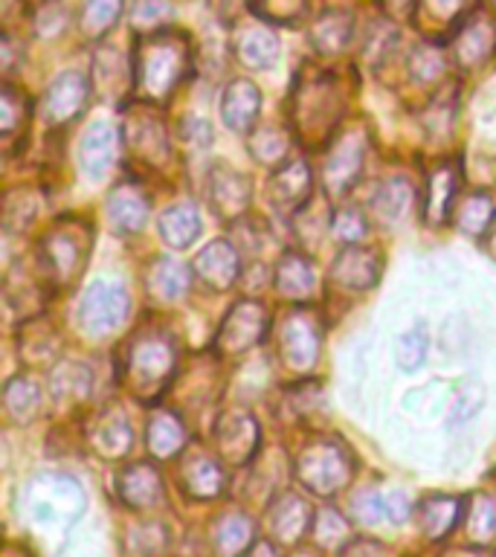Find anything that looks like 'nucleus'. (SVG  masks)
<instances>
[{"instance_id":"nucleus-1","label":"nucleus","mask_w":496,"mask_h":557,"mask_svg":"<svg viewBox=\"0 0 496 557\" xmlns=\"http://www.w3.org/2000/svg\"><path fill=\"white\" fill-rule=\"evenodd\" d=\"M191 64L189 38L177 29L146 35L134 55V87L148 102H160L181 85Z\"/></svg>"},{"instance_id":"nucleus-2","label":"nucleus","mask_w":496,"mask_h":557,"mask_svg":"<svg viewBox=\"0 0 496 557\" xmlns=\"http://www.w3.org/2000/svg\"><path fill=\"white\" fill-rule=\"evenodd\" d=\"M26 520L44 534L67 531L85 511V494L76 479L41 476L26 487L24 496Z\"/></svg>"},{"instance_id":"nucleus-3","label":"nucleus","mask_w":496,"mask_h":557,"mask_svg":"<svg viewBox=\"0 0 496 557\" xmlns=\"http://www.w3.org/2000/svg\"><path fill=\"white\" fill-rule=\"evenodd\" d=\"M355 473V465L348 459L346 447L337 442H311L305 444L302 453L296 456V479L302 482L311 494L334 496L348 485Z\"/></svg>"},{"instance_id":"nucleus-4","label":"nucleus","mask_w":496,"mask_h":557,"mask_svg":"<svg viewBox=\"0 0 496 557\" xmlns=\"http://www.w3.org/2000/svg\"><path fill=\"white\" fill-rule=\"evenodd\" d=\"M174 372V343L163 331H148L134 339L128 348V363L125 377L131 381L134 392L142 398H151Z\"/></svg>"},{"instance_id":"nucleus-5","label":"nucleus","mask_w":496,"mask_h":557,"mask_svg":"<svg viewBox=\"0 0 496 557\" xmlns=\"http://www.w3.org/2000/svg\"><path fill=\"white\" fill-rule=\"evenodd\" d=\"M90 244H94V233L85 221H64L52 226L50 235L41 242L44 268L50 270L55 282H73L85 270Z\"/></svg>"},{"instance_id":"nucleus-6","label":"nucleus","mask_w":496,"mask_h":557,"mask_svg":"<svg viewBox=\"0 0 496 557\" xmlns=\"http://www.w3.org/2000/svg\"><path fill=\"white\" fill-rule=\"evenodd\" d=\"M339 111H343V99H339L334 78H305L302 90L296 94V122H299V131L322 137V131L328 134V125L339 120Z\"/></svg>"},{"instance_id":"nucleus-7","label":"nucleus","mask_w":496,"mask_h":557,"mask_svg":"<svg viewBox=\"0 0 496 557\" xmlns=\"http://www.w3.org/2000/svg\"><path fill=\"white\" fill-rule=\"evenodd\" d=\"M268 325L270 317L264 311V305L244 299V302H238L233 311L226 313L224 325L218 331L215 348L224 351V355H244V351H250L268 334Z\"/></svg>"},{"instance_id":"nucleus-8","label":"nucleus","mask_w":496,"mask_h":557,"mask_svg":"<svg viewBox=\"0 0 496 557\" xmlns=\"http://www.w3.org/2000/svg\"><path fill=\"white\" fill-rule=\"evenodd\" d=\"M128 317V294L122 290L120 285H111V282H96V285L87 287L85 299H82V311H78V320L90 334L102 337V334H111L116 325H122Z\"/></svg>"},{"instance_id":"nucleus-9","label":"nucleus","mask_w":496,"mask_h":557,"mask_svg":"<svg viewBox=\"0 0 496 557\" xmlns=\"http://www.w3.org/2000/svg\"><path fill=\"white\" fill-rule=\"evenodd\" d=\"M282 363L294 372H308L320 355V329L308 313H290L276 334Z\"/></svg>"},{"instance_id":"nucleus-10","label":"nucleus","mask_w":496,"mask_h":557,"mask_svg":"<svg viewBox=\"0 0 496 557\" xmlns=\"http://www.w3.org/2000/svg\"><path fill=\"white\" fill-rule=\"evenodd\" d=\"M87 96H90V78L85 73H78V70H67V73H61L50 87H47V94L41 99V120L55 128V125H64L73 116L82 113L85 108Z\"/></svg>"},{"instance_id":"nucleus-11","label":"nucleus","mask_w":496,"mask_h":557,"mask_svg":"<svg viewBox=\"0 0 496 557\" xmlns=\"http://www.w3.org/2000/svg\"><path fill=\"white\" fill-rule=\"evenodd\" d=\"M496 52V24L487 15H473L464 21L452 38V55L461 70H479Z\"/></svg>"},{"instance_id":"nucleus-12","label":"nucleus","mask_w":496,"mask_h":557,"mask_svg":"<svg viewBox=\"0 0 496 557\" xmlns=\"http://www.w3.org/2000/svg\"><path fill=\"white\" fill-rule=\"evenodd\" d=\"M360 169H363V139L357 134H343L331 143L325 165H322V181L331 195H343L351 189Z\"/></svg>"},{"instance_id":"nucleus-13","label":"nucleus","mask_w":496,"mask_h":557,"mask_svg":"<svg viewBox=\"0 0 496 557\" xmlns=\"http://www.w3.org/2000/svg\"><path fill=\"white\" fill-rule=\"evenodd\" d=\"M215 447L230 465H247L259 450V424L244 412L224 416L215 426Z\"/></svg>"},{"instance_id":"nucleus-14","label":"nucleus","mask_w":496,"mask_h":557,"mask_svg":"<svg viewBox=\"0 0 496 557\" xmlns=\"http://www.w3.org/2000/svg\"><path fill=\"white\" fill-rule=\"evenodd\" d=\"M122 137L128 143V148L137 157H142L146 163L157 165L169 157V139H165V122L151 111H134L125 120V131Z\"/></svg>"},{"instance_id":"nucleus-15","label":"nucleus","mask_w":496,"mask_h":557,"mask_svg":"<svg viewBox=\"0 0 496 557\" xmlns=\"http://www.w3.org/2000/svg\"><path fill=\"white\" fill-rule=\"evenodd\" d=\"M116 494H120V499L128 508L148 511V508H157V505L163 503V476L148 461L128 465L116 476Z\"/></svg>"},{"instance_id":"nucleus-16","label":"nucleus","mask_w":496,"mask_h":557,"mask_svg":"<svg viewBox=\"0 0 496 557\" xmlns=\"http://www.w3.org/2000/svg\"><path fill=\"white\" fill-rule=\"evenodd\" d=\"M116 151H120V134L108 122L90 125L82 137V146H78V165H82L85 177L102 181L104 174L111 172Z\"/></svg>"},{"instance_id":"nucleus-17","label":"nucleus","mask_w":496,"mask_h":557,"mask_svg":"<svg viewBox=\"0 0 496 557\" xmlns=\"http://www.w3.org/2000/svg\"><path fill=\"white\" fill-rule=\"evenodd\" d=\"M209 200L215 203L218 215L238 218L244 209L250 207V177L226 165H215L209 172Z\"/></svg>"},{"instance_id":"nucleus-18","label":"nucleus","mask_w":496,"mask_h":557,"mask_svg":"<svg viewBox=\"0 0 496 557\" xmlns=\"http://www.w3.org/2000/svg\"><path fill=\"white\" fill-rule=\"evenodd\" d=\"M235 55L241 59V64L256 70H268L278 61V35L270 29V24L259 21L252 26H238L233 38Z\"/></svg>"},{"instance_id":"nucleus-19","label":"nucleus","mask_w":496,"mask_h":557,"mask_svg":"<svg viewBox=\"0 0 496 557\" xmlns=\"http://www.w3.org/2000/svg\"><path fill=\"white\" fill-rule=\"evenodd\" d=\"M268 198L282 212H294V209L305 207L311 198V169H308V163L290 160L287 165H282L276 177L270 181Z\"/></svg>"},{"instance_id":"nucleus-20","label":"nucleus","mask_w":496,"mask_h":557,"mask_svg":"<svg viewBox=\"0 0 496 557\" xmlns=\"http://www.w3.org/2000/svg\"><path fill=\"white\" fill-rule=\"evenodd\" d=\"M259 108L261 94L250 78H235V82L226 85L224 99H221V116H224L226 128L238 131V134H247V131L256 125Z\"/></svg>"},{"instance_id":"nucleus-21","label":"nucleus","mask_w":496,"mask_h":557,"mask_svg":"<svg viewBox=\"0 0 496 557\" xmlns=\"http://www.w3.org/2000/svg\"><path fill=\"white\" fill-rule=\"evenodd\" d=\"M108 218H111V226L120 235L139 233L146 226L148 198L134 183H120L108 195Z\"/></svg>"},{"instance_id":"nucleus-22","label":"nucleus","mask_w":496,"mask_h":557,"mask_svg":"<svg viewBox=\"0 0 496 557\" xmlns=\"http://www.w3.org/2000/svg\"><path fill=\"white\" fill-rule=\"evenodd\" d=\"M195 273L212 290H226L238 278V252L230 242H212L195 259Z\"/></svg>"},{"instance_id":"nucleus-23","label":"nucleus","mask_w":496,"mask_h":557,"mask_svg":"<svg viewBox=\"0 0 496 557\" xmlns=\"http://www.w3.org/2000/svg\"><path fill=\"white\" fill-rule=\"evenodd\" d=\"M461 513H464V499L459 496H426L424 503H418L416 522L426 540H444L456 529Z\"/></svg>"},{"instance_id":"nucleus-24","label":"nucleus","mask_w":496,"mask_h":557,"mask_svg":"<svg viewBox=\"0 0 496 557\" xmlns=\"http://www.w3.org/2000/svg\"><path fill=\"white\" fill-rule=\"evenodd\" d=\"M351 33H355V17L346 9H325L317 21L311 24V38L313 50L322 52V55H337L348 47L351 41Z\"/></svg>"},{"instance_id":"nucleus-25","label":"nucleus","mask_w":496,"mask_h":557,"mask_svg":"<svg viewBox=\"0 0 496 557\" xmlns=\"http://www.w3.org/2000/svg\"><path fill=\"white\" fill-rule=\"evenodd\" d=\"M90 447H94L102 459H120L131 447V426L122 412L116 409H104L94 418L90 424Z\"/></svg>"},{"instance_id":"nucleus-26","label":"nucleus","mask_w":496,"mask_h":557,"mask_svg":"<svg viewBox=\"0 0 496 557\" xmlns=\"http://www.w3.org/2000/svg\"><path fill=\"white\" fill-rule=\"evenodd\" d=\"M381 264L374 259L372 250H360V247H348L337 256V261L331 264V278L343 287L351 290H365L377 282Z\"/></svg>"},{"instance_id":"nucleus-27","label":"nucleus","mask_w":496,"mask_h":557,"mask_svg":"<svg viewBox=\"0 0 496 557\" xmlns=\"http://www.w3.org/2000/svg\"><path fill=\"white\" fill-rule=\"evenodd\" d=\"M276 290L290 302H305L317 294V273L313 264L299 252H287L276 268Z\"/></svg>"},{"instance_id":"nucleus-28","label":"nucleus","mask_w":496,"mask_h":557,"mask_svg":"<svg viewBox=\"0 0 496 557\" xmlns=\"http://www.w3.org/2000/svg\"><path fill=\"white\" fill-rule=\"evenodd\" d=\"M459 189V169L456 165H438L424 189V215L430 224H442L444 218L450 215L452 198Z\"/></svg>"},{"instance_id":"nucleus-29","label":"nucleus","mask_w":496,"mask_h":557,"mask_svg":"<svg viewBox=\"0 0 496 557\" xmlns=\"http://www.w3.org/2000/svg\"><path fill=\"white\" fill-rule=\"evenodd\" d=\"M183 491L195 499H215L224 491V470L203 453H195L183 465Z\"/></svg>"},{"instance_id":"nucleus-30","label":"nucleus","mask_w":496,"mask_h":557,"mask_svg":"<svg viewBox=\"0 0 496 557\" xmlns=\"http://www.w3.org/2000/svg\"><path fill=\"white\" fill-rule=\"evenodd\" d=\"M157 226H160V238H163L169 247H174V250H186V247H191V244L198 242L200 215L191 203H177V207L165 209Z\"/></svg>"},{"instance_id":"nucleus-31","label":"nucleus","mask_w":496,"mask_h":557,"mask_svg":"<svg viewBox=\"0 0 496 557\" xmlns=\"http://www.w3.org/2000/svg\"><path fill=\"white\" fill-rule=\"evenodd\" d=\"M146 285L154 299L174 302L189 290V268L174 259H154L146 273Z\"/></svg>"},{"instance_id":"nucleus-32","label":"nucleus","mask_w":496,"mask_h":557,"mask_svg":"<svg viewBox=\"0 0 496 557\" xmlns=\"http://www.w3.org/2000/svg\"><path fill=\"white\" fill-rule=\"evenodd\" d=\"M146 444L157 459H174L186 447V426L172 412H157L148 421Z\"/></svg>"},{"instance_id":"nucleus-33","label":"nucleus","mask_w":496,"mask_h":557,"mask_svg":"<svg viewBox=\"0 0 496 557\" xmlns=\"http://www.w3.org/2000/svg\"><path fill=\"white\" fill-rule=\"evenodd\" d=\"M311 505L305 503L302 496L285 494L278 499L276 511H273V531L282 543H296L305 531L311 529Z\"/></svg>"},{"instance_id":"nucleus-34","label":"nucleus","mask_w":496,"mask_h":557,"mask_svg":"<svg viewBox=\"0 0 496 557\" xmlns=\"http://www.w3.org/2000/svg\"><path fill=\"white\" fill-rule=\"evenodd\" d=\"M461 520L468 525L470 543L487 546L496 540V499L487 494H470L464 499V513Z\"/></svg>"},{"instance_id":"nucleus-35","label":"nucleus","mask_w":496,"mask_h":557,"mask_svg":"<svg viewBox=\"0 0 496 557\" xmlns=\"http://www.w3.org/2000/svg\"><path fill=\"white\" fill-rule=\"evenodd\" d=\"M412 198H416V191H412L407 181H389L374 191L369 207H372L374 218L392 224V221H400V218L407 215L409 207H412Z\"/></svg>"},{"instance_id":"nucleus-36","label":"nucleus","mask_w":496,"mask_h":557,"mask_svg":"<svg viewBox=\"0 0 496 557\" xmlns=\"http://www.w3.org/2000/svg\"><path fill=\"white\" fill-rule=\"evenodd\" d=\"M94 78L104 99H120L122 90L128 87V64L116 50H99L94 59Z\"/></svg>"},{"instance_id":"nucleus-37","label":"nucleus","mask_w":496,"mask_h":557,"mask_svg":"<svg viewBox=\"0 0 496 557\" xmlns=\"http://www.w3.org/2000/svg\"><path fill=\"white\" fill-rule=\"evenodd\" d=\"M496 218L494 200L487 198L485 191H470L464 195L459 207H456V224H459L461 233L468 235H482L491 230Z\"/></svg>"},{"instance_id":"nucleus-38","label":"nucleus","mask_w":496,"mask_h":557,"mask_svg":"<svg viewBox=\"0 0 496 557\" xmlns=\"http://www.w3.org/2000/svg\"><path fill=\"white\" fill-rule=\"evenodd\" d=\"M252 522L244 513H226L215 529V546L224 557H241L252 546Z\"/></svg>"},{"instance_id":"nucleus-39","label":"nucleus","mask_w":496,"mask_h":557,"mask_svg":"<svg viewBox=\"0 0 496 557\" xmlns=\"http://www.w3.org/2000/svg\"><path fill=\"white\" fill-rule=\"evenodd\" d=\"M3 400H7L9 416L15 418V421H33L35 412L41 409V386L33 377L21 374V377L7 383Z\"/></svg>"},{"instance_id":"nucleus-40","label":"nucleus","mask_w":496,"mask_h":557,"mask_svg":"<svg viewBox=\"0 0 496 557\" xmlns=\"http://www.w3.org/2000/svg\"><path fill=\"white\" fill-rule=\"evenodd\" d=\"M247 7L264 24L294 26L308 12V0H247Z\"/></svg>"},{"instance_id":"nucleus-41","label":"nucleus","mask_w":496,"mask_h":557,"mask_svg":"<svg viewBox=\"0 0 496 557\" xmlns=\"http://www.w3.org/2000/svg\"><path fill=\"white\" fill-rule=\"evenodd\" d=\"M125 0H87L85 12H82V33L87 38H102L111 33L122 15Z\"/></svg>"},{"instance_id":"nucleus-42","label":"nucleus","mask_w":496,"mask_h":557,"mask_svg":"<svg viewBox=\"0 0 496 557\" xmlns=\"http://www.w3.org/2000/svg\"><path fill=\"white\" fill-rule=\"evenodd\" d=\"M172 3L169 0H137L131 9V26L139 35H154L172 21Z\"/></svg>"},{"instance_id":"nucleus-43","label":"nucleus","mask_w":496,"mask_h":557,"mask_svg":"<svg viewBox=\"0 0 496 557\" xmlns=\"http://www.w3.org/2000/svg\"><path fill=\"white\" fill-rule=\"evenodd\" d=\"M426 348H430V334L424 325H412L407 334H400L398 346H395V363L404 372H416L418 366L426 360Z\"/></svg>"},{"instance_id":"nucleus-44","label":"nucleus","mask_w":496,"mask_h":557,"mask_svg":"<svg viewBox=\"0 0 496 557\" xmlns=\"http://www.w3.org/2000/svg\"><path fill=\"white\" fill-rule=\"evenodd\" d=\"M287 146H290V143H287L285 131L273 128V125L261 128L259 134H252V139H250L252 157H256V160H259V163H264V165L282 163V160H285V154H287Z\"/></svg>"},{"instance_id":"nucleus-45","label":"nucleus","mask_w":496,"mask_h":557,"mask_svg":"<svg viewBox=\"0 0 496 557\" xmlns=\"http://www.w3.org/2000/svg\"><path fill=\"white\" fill-rule=\"evenodd\" d=\"M3 116H0V131H3V139L12 143L17 131L26 128V113H29V104H26V96L15 87H3Z\"/></svg>"},{"instance_id":"nucleus-46","label":"nucleus","mask_w":496,"mask_h":557,"mask_svg":"<svg viewBox=\"0 0 496 557\" xmlns=\"http://www.w3.org/2000/svg\"><path fill=\"white\" fill-rule=\"evenodd\" d=\"M409 70H412V78L418 85H430V82H438L444 76V55L438 47L433 44H421L412 52L409 59Z\"/></svg>"},{"instance_id":"nucleus-47","label":"nucleus","mask_w":496,"mask_h":557,"mask_svg":"<svg viewBox=\"0 0 496 557\" xmlns=\"http://www.w3.org/2000/svg\"><path fill=\"white\" fill-rule=\"evenodd\" d=\"M482 407H485V389H482L479 383H468V386L459 392L456 404H452L450 424H464V421H470L473 416H479Z\"/></svg>"},{"instance_id":"nucleus-48","label":"nucleus","mask_w":496,"mask_h":557,"mask_svg":"<svg viewBox=\"0 0 496 557\" xmlns=\"http://www.w3.org/2000/svg\"><path fill=\"white\" fill-rule=\"evenodd\" d=\"M331 230L337 235L339 242L355 244L365 235V218L357 212V209H339L334 221H331Z\"/></svg>"},{"instance_id":"nucleus-49","label":"nucleus","mask_w":496,"mask_h":557,"mask_svg":"<svg viewBox=\"0 0 496 557\" xmlns=\"http://www.w3.org/2000/svg\"><path fill=\"white\" fill-rule=\"evenodd\" d=\"M392 21H412L418 12V0H377Z\"/></svg>"},{"instance_id":"nucleus-50","label":"nucleus","mask_w":496,"mask_h":557,"mask_svg":"<svg viewBox=\"0 0 496 557\" xmlns=\"http://www.w3.org/2000/svg\"><path fill=\"white\" fill-rule=\"evenodd\" d=\"M343 557H392V552L377 540H355Z\"/></svg>"},{"instance_id":"nucleus-51","label":"nucleus","mask_w":496,"mask_h":557,"mask_svg":"<svg viewBox=\"0 0 496 557\" xmlns=\"http://www.w3.org/2000/svg\"><path fill=\"white\" fill-rule=\"evenodd\" d=\"M424 3L435 17H456L464 7V0H424Z\"/></svg>"},{"instance_id":"nucleus-52","label":"nucleus","mask_w":496,"mask_h":557,"mask_svg":"<svg viewBox=\"0 0 496 557\" xmlns=\"http://www.w3.org/2000/svg\"><path fill=\"white\" fill-rule=\"evenodd\" d=\"M183 137H191L195 143H209V137H212V128H209L203 120H198V116H191V120L183 122Z\"/></svg>"},{"instance_id":"nucleus-53","label":"nucleus","mask_w":496,"mask_h":557,"mask_svg":"<svg viewBox=\"0 0 496 557\" xmlns=\"http://www.w3.org/2000/svg\"><path fill=\"white\" fill-rule=\"evenodd\" d=\"M241 557H278V555H276V548H273V543H268V540H256V543H252Z\"/></svg>"},{"instance_id":"nucleus-54","label":"nucleus","mask_w":496,"mask_h":557,"mask_svg":"<svg viewBox=\"0 0 496 557\" xmlns=\"http://www.w3.org/2000/svg\"><path fill=\"white\" fill-rule=\"evenodd\" d=\"M487 247H491V256L496 259V230H491V242H487Z\"/></svg>"},{"instance_id":"nucleus-55","label":"nucleus","mask_w":496,"mask_h":557,"mask_svg":"<svg viewBox=\"0 0 496 557\" xmlns=\"http://www.w3.org/2000/svg\"><path fill=\"white\" fill-rule=\"evenodd\" d=\"M450 557H482V555H476V552H452Z\"/></svg>"},{"instance_id":"nucleus-56","label":"nucleus","mask_w":496,"mask_h":557,"mask_svg":"<svg viewBox=\"0 0 496 557\" xmlns=\"http://www.w3.org/2000/svg\"><path fill=\"white\" fill-rule=\"evenodd\" d=\"M491 7H494V9H496V0H491Z\"/></svg>"},{"instance_id":"nucleus-57","label":"nucleus","mask_w":496,"mask_h":557,"mask_svg":"<svg viewBox=\"0 0 496 557\" xmlns=\"http://www.w3.org/2000/svg\"><path fill=\"white\" fill-rule=\"evenodd\" d=\"M47 3H55V0H47Z\"/></svg>"}]
</instances>
